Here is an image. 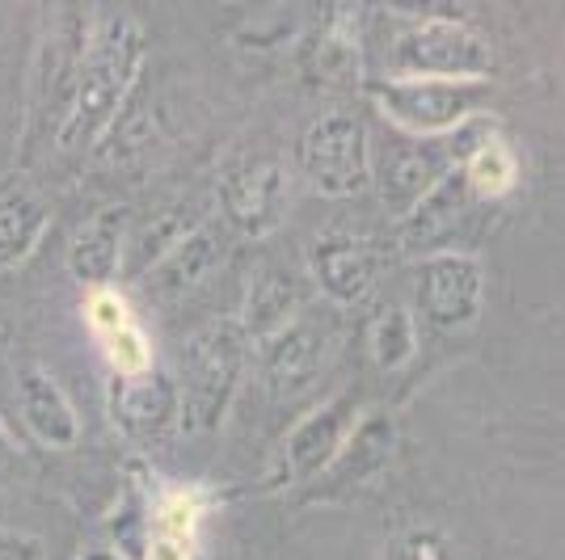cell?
I'll return each instance as SVG.
<instances>
[{"label": "cell", "instance_id": "29", "mask_svg": "<svg viewBox=\"0 0 565 560\" xmlns=\"http://www.w3.org/2000/svg\"><path fill=\"white\" fill-rule=\"evenodd\" d=\"M76 560H127V557L115 552V548H89V552H81Z\"/></svg>", "mask_w": 565, "mask_h": 560}, {"label": "cell", "instance_id": "18", "mask_svg": "<svg viewBox=\"0 0 565 560\" xmlns=\"http://www.w3.org/2000/svg\"><path fill=\"white\" fill-rule=\"evenodd\" d=\"M215 261H220V240H215V233L212 228H194L166 257L152 261V274H148L152 282L148 287L161 291V295H182L186 287H194V282L212 270Z\"/></svg>", "mask_w": 565, "mask_h": 560}, {"label": "cell", "instance_id": "9", "mask_svg": "<svg viewBox=\"0 0 565 560\" xmlns=\"http://www.w3.org/2000/svg\"><path fill=\"white\" fill-rule=\"evenodd\" d=\"M326 346H330V333L317 325V321H305V316H296L275 337H266L262 342L258 371H262V384L270 388V397L291 400L300 397V392H308L312 379L326 367Z\"/></svg>", "mask_w": 565, "mask_h": 560}, {"label": "cell", "instance_id": "6", "mask_svg": "<svg viewBox=\"0 0 565 560\" xmlns=\"http://www.w3.org/2000/svg\"><path fill=\"white\" fill-rule=\"evenodd\" d=\"M354 421H359V400H354V392L326 400L321 409H312L308 418L296 421L291 434L275 451L270 467H266V489H296V485L317 481L333 464V455L342 451Z\"/></svg>", "mask_w": 565, "mask_h": 560}, {"label": "cell", "instance_id": "5", "mask_svg": "<svg viewBox=\"0 0 565 560\" xmlns=\"http://www.w3.org/2000/svg\"><path fill=\"white\" fill-rule=\"evenodd\" d=\"M372 148H367V127L347 110L312 118L300 140V173L312 190L330 198H351L372 182Z\"/></svg>", "mask_w": 565, "mask_h": 560}, {"label": "cell", "instance_id": "23", "mask_svg": "<svg viewBox=\"0 0 565 560\" xmlns=\"http://www.w3.org/2000/svg\"><path fill=\"white\" fill-rule=\"evenodd\" d=\"M102 351H106L110 367L118 371V379L152 371V346H148L140 325H127L118 329V333H110V337H102Z\"/></svg>", "mask_w": 565, "mask_h": 560}, {"label": "cell", "instance_id": "12", "mask_svg": "<svg viewBox=\"0 0 565 560\" xmlns=\"http://www.w3.org/2000/svg\"><path fill=\"white\" fill-rule=\"evenodd\" d=\"M308 270H312V282L321 287V295L330 304L351 308L359 300H367V291L376 282V254L354 236L330 233L312 245Z\"/></svg>", "mask_w": 565, "mask_h": 560}, {"label": "cell", "instance_id": "1", "mask_svg": "<svg viewBox=\"0 0 565 560\" xmlns=\"http://www.w3.org/2000/svg\"><path fill=\"white\" fill-rule=\"evenodd\" d=\"M143 64V30L136 18L118 13L102 25L76 76V94H72L68 122L60 131V148H89L97 136L110 131L115 115L131 94L136 76Z\"/></svg>", "mask_w": 565, "mask_h": 560}, {"label": "cell", "instance_id": "19", "mask_svg": "<svg viewBox=\"0 0 565 560\" xmlns=\"http://www.w3.org/2000/svg\"><path fill=\"white\" fill-rule=\"evenodd\" d=\"M47 211L30 194H0V266H13L34 254L43 240Z\"/></svg>", "mask_w": 565, "mask_h": 560}, {"label": "cell", "instance_id": "22", "mask_svg": "<svg viewBox=\"0 0 565 560\" xmlns=\"http://www.w3.org/2000/svg\"><path fill=\"white\" fill-rule=\"evenodd\" d=\"M317 72L330 85H354L359 80V43L342 25H333L330 34L317 43Z\"/></svg>", "mask_w": 565, "mask_h": 560}, {"label": "cell", "instance_id": "28", "mask_svg": "<svg viewBox=\"0 0 565 560\" xmlns=\"http://www.w3.org/2000/svg\"><path fill=\"white\" fill-rule=\"evenodd\" d=\"M143 560H194V543H190V539H173V536H152Z\"/></svg>", "mask_w": 565, "mask_h": 560}, {"label": "cell", "instance_id": "16", "mask_svg": "<svg viewBox=\"0 0 565 560\" xmlns=\"http://www.w3.org/2000/svg\"><path fill=\"white\" fill-rule=\"evenodd\" d=\"M393 443H397L393 421L384 418V413H363V418L351 426V434H347L342 451L333 455V464L326 467V472H330V476H326V489L342 493V489L363 485V481H372L380 467L388 464Z\"/></svg>", "mask_w": 565, "mask_h": 560}, {"label": "cell", "instance_id": "25", "mask_svg": "<svg viewBox=\"0 0 565 560\" xmlns=\"http://www.w3.org/2000/svg\"><path fill=\"white\" fill-rule=\"evenodd\" d=\"M199 518H203V497L199 493H186V489L166 493L161 497V510H157V536L190 539L194 543Z\"/></svg>", "mask_w": 565, "mask_h": 560}, {"label": "cell", "instance_id": "10", "mask_svg": "<svg viewBox=\"0 0 565 560\" xmlns=\"http://www.w3.org/2000/svg\"><path fill=\"white\" fill-rule=\"evenodd\" d=\"M287 173L275 161H249L233 169L220 186L224 215L245 236H270L287 215Z\"/></svg>", "mask_w": 565, "mask_h": 560}, {"label": "cell", "instance_id": "26", "mask_svg": "<svg viewBox=\"0 0 565 560\" xmlns=\"http://www.w3.org/2000/svg\"><path fill=\"white\" fill-rule=\"evenodd\" d=\"M85 312H89V325H94L97 337H110V333H118V329L136 325L127 300H122L118 291H110V287L94 291V295H89V304H85Z\"/></svg>", "mask_w": 565, "mask_h": 560}, {"label": "cell", "instance_id": "27", "mask_svg": "<svg viewBox=\"0 0 565 560\" xmlns=\"http://www.w3.org/2000/svg\"><path fill=\"white\" fill-rule=\"evenodd\" d=\"M0 560H47V543L22 527H0Z\"/></svg>", "mask_w": 565, "mask_h": 560}, {"label": "cell", "instance_id": "21", "mask_svg": "<svg viewBox=\"0 0 565 560\" xmlns=\"http://www.w3.org/2000/svg\"><path fill=\"white\" fill-rule=\"evenodd\" d=\"M367 337H372V358L384 371H397V367H405L418 354V329H414V316L401 304L380 308Z\"/></svg>", "mask_w": 565, "mask_h": 560}, {"label": "cell", "instance_id": "11", "mask_svg": "<svg viewBox=\"0 0 565 560\" xmlns=\"http://www.w3.org/2000/svg\"><path fill=\"white\" fill-rule=\"evenodd\" d=\"M110 413H115L127 439H136L143 446L166 443L169 434L182 426V418H178V384L166 371H143L131 375V379H118Z\"/></svg>", "mask_w": 565, "mask_h": 560}, {"label": "cell", "instance_id": "30", "mask_svg": "<svg viewBox=\"0 0 565 560\" xmlns=\"http://www.w3.org/2000/svg\"><path fill=\"white\" fill-rule=\"evenodd\" d=\"M13 460V439H9V430H4V421H0V467Z\"/></svg>", "mask_w": 565, "mask_h": 560}, {"label": "cell", "instance_id": "3", "mask_svg": "<svg viewBox=\"0 0 565 560\" xmlns=\"http://www.w3.org/2000/svg\"><path fill=\"white\" fill-rule=\"evenodd\" d=\"M380 115L409 140H448L490 101V80H380L372 85Z\"/></svg>", "mask_w": 565, "mask_h": 560}, {"label": "cell", "instance_id": "15", "mask_svg": "<svg viewBox=\"0 0 565 560\" xmlns=\"http://www.w3.org/2000/svg\"><path fill=\"white\" fill-rule=\"evenodd\" d=\"M300 304H305V282H300V274L287 270V266H270L249 287L245 312H241L236 325H241V333L249 342H266V337H275L279 329H287L300 316Z\"/></svg>", "mask_w": 565, "mask_h": 560}, {"label": "cell", "instance_id": "2", "mask_svg": "<svg viewBox=\"0 0 565 560\" xmlns=\"http://www.w3.org/2000/svg\"><path fill=\"white\" fill-rule=\"evenodd\" d=\"M249 363V337L236 321H212L194 329L182 354L178 379V418L182 430H215L233 405L241 375Z\"/></svg>", "mask_w": 565, "mask_h": 560}, {"label": "cell", "instance_id": "20", "mask_svg": "<svg viewBox=\"0 0 565 560\" xmlns=\"http://www.w3.org/2000/svg\"><path fill=\"white\" fill-rule=\"evenodd\" d=\"M460 173H465V182H469L472 194H481V198H502V194L515 190L519 161H515V152H511V143L498 140V136H486V140L469 152V161L460 164Z\"/></svg>", "mask_w": 565, "mask_h": 560}, {"label": "cell", "instance_id": "8", "mask_svg": "<svg viewBox=\"0 0 565 560\" xmlns=\"http://www.w3.org/2000/svg\"><path fill=\"white\" fill-rule=\"evenodd\" d=\"M486 295V270L472 254L456 249H435L418 266V287H414V304L418 316L435 329H465L477 321Z\"/></svg>", "mask_w": 565, "mask_h": 560}, {"label": "cell", "instance_id": "24", "mask_svg": "<svg viewBox=\"0 0 565 560\" xmlns=\"http://www.w3.org/2000/svg\"><path fill=\"white\" fill-rule=\"evenodd\" d=\"M384 560H460L451 539L439 527H405L401 536H393L388 543V557Z\"/></svg>", "mask_w": 565, "mask_h": 560}, {"label": "cell", "instance_id": "7", "mask_svg": "<svg viewBox=\"0 0 565 560\" xmlns=\"http://www.w3.org/2000/svg\"><path fill=\"white\" fill-rule=\"evenodd\" d=\"M460 164V152L444 140H409V136H388L380 152L367 161L372 182L380 190V203L405 219L409 211L423 203L430 186Z\"/></svg>", "mask_w": 565, "mask_h": 560}, {"label": "cell", "instance_id": "4", "mask_svg": "<svg viewBox=\"0 0 565 560\" xmlns=\"http://www.w3.org/2000/svg\"><path fill=\"white\" fill-rule=\"evenodd\" d=\"M401 80H486L494 72V47L460 18H426L397 39Z\"/></svg>", "mask_w": 565, "mask_h": 560}, {"label": "cell", "instance_id": "17", "mask_svg": "<svg viewBox=\"0 0 565 560\" xmlns=\"http://www.w3.org/2000/svg\"><path fill=\"white\" fill-rule=\"evenodd\" d=\"M469 198H472V190H469V182H465V173H460V164H456L451 173H444V177L430 186V194H426L423 203L401 219L405 245H409V249H430V254H435V245L456 233L460 215L469 211Z\"/></svg>", "mask_w": 565, "mask_h": 560}, {"label": "cell", "instance_id": "14", "mask_svg": "<svg viewBox=\"0 0 565 560\" xmlns=\"http://www.w3.org/2000/svg\"><path fill=\"white\" fill-rule=\"evenodd\" d=\"M127 207H106L97 211L94 219L72 236V249H68V270L76 282L85 287H110L115 274L122 270V249H127Z\"/></svg>", "mask_w": 565, "mask_h": 560}, {"label": "cell", "instance_id": "13", "mask_svg": "<svg viewBox=\"0 0 565 560\" xmlns=\"http://www.w3.org/2000/svg\"><path fill=\"white\" fill-rule=\"evenodd\" d=\"M18 409L39 443L47 446H76L81 439V418L72 409L68 392L47 367H22L18 371Z\"/></svg>", "mask_w": 565, "mask_h": 560}]
</instances>
